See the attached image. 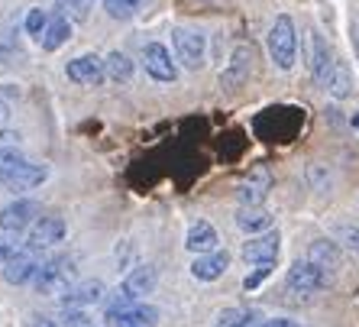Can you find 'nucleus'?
Returning <instances> with one entry per match:
<instances>
[{"label":"nucleus","mask_w":359,"mask_h":327,"mask_svg":"<svg viewBox=\"0 0 359 327\" xmlns=\"http://www.w3.org/2000/svg\"><path fill=\"white\" fill-rule=\"evenodd\" d=\"M156 282H159V272H156V266H149V262H140V266H133L130 272H126L123 282H120V286L110 292L107 311H123V308H133V305H140L146 295H152Z\"/></svg>","instance_id":"obj_1"},{"label":"nucleus","mask_w":359,"mask_h":327,"mask_svg":"<svg viewBox=\"0 0 359 327\" xmlns=\"http://www.w3.org/2000/svg\"><path fill=\"white\" fill-rule=\"evenodd\" d=\"M75 260L72 256H49L42 260L39 269L33 276V288L39 295H49V298H62L68 288L75 286Z\"/></svg>","instance_id":"obj_2"},{"label":"nucleus","mask_w":359,"mask_h":327,"mask_svg":"<svg viewBox=\"0 0 359 327\" xmlns=\"http://www.w3.org/2000/svg\"><path fill=\"white\" fill-rule=\"evenodd\" d=\"M269 55L276 62V68L282 72H292L294 62H298V33H294V20L288 13L276 17L272 29H269Z\"/></svg>","instance_id":"obj_3"},{"label":"nucleus","mask_w":359,"mask_h":327,"mask_svg":"<svg viewBox=\"0 0 359 327\" xmlns=\"http://www.w3.org/2000/svg\"><path fill=\"white\" fill-rule=\"evenodd\" d=\"M327 286H330V279L324 276V269H318L311 260L292 262L288 276H285V288H288L294 298H311V295L324 292Z\"/></svg>","instance_id":"obj_4"},{"label":"nucleus","mask_w":359,"mask_h":327,"mask_svg":"<svg viewBox=\"0 0 359 327\" xmlns=\"http://www.w3.org/2000/svg\"><path fill=\"white\" fill-rule=\"evenodd\" d=\"M308 39H304V59H308V72H311V78L324 88L327 84V78H330V72H334V65H337V55H334V49L327 46V39L318 33V29H308Z\"/></svg>","instance_id":"obj_5"},{"label":"nucleus","mask_w":359,"mask_h":327,"mask_svg":"<svg viewBox=\"0 0 359 327\" xmlns=\"http://www.w3.org/2000/svg\"><path fill=\"white\" fill-rule=\"evenodd\" d=\"M172 49H175V59L182 62L188 72H198L208 62V39L198 33V29H184L178 26L172 33Z\"/></svg>","instance_id":"obj_6"},{"label":"nucleus","mask_w":359,"mask_h":327,"mask_svg":"<svg viewBox=\"0 0 359 327\" xmlns=\"http://www.w3.org/2000/svg\"><path fill=\"white\" fill-rule=\"evenodd\" d=\"M42 214V204L33 201V198H17V201H10L7 208L0 211V230L4 234H23L29 227L39 220Z\"/></svg>","instance_id":"obj_7"},{"label":"nucleus","mask_w":359,"mask_h":327,"mask_svg":"<svg viewBox=\"0 0 359 327\" xmlns=\"http://www.w3.org/2000/svg\"><path fill=\"white\" fill-rule=\"evenodd\" d=\"M142 68H146V75L152 81H159V84L178 81V65L172 62V52L162 42H146L142 46Z\"/></svg>","instance_id":"obj_8"},{"label":"nucleus","mask_w":359,"mask_h":327,"mask_svg":"<svg viewBox=\"0 0 359 327\" xmlns=\"http://www.w3.org/2000/svg\"><path fill=\"white\" fill-rule=\"evenodd\" d=\"M65 75H68V81L81 84V88H97V84L107 81V62L100 59V55H94V52H84V55L68 62Z\"/></svg>","instance_id":"obj_9"},{"label":"nucleus","mask_w":359,"mask_h":327,"mask_svg":"<svg viewBox=\"0 0 359 327\" xmlns=\"http://www.w3.org/2000/svg\"><path fill=\"white\" fill-rule=\"evenodd\" d=\"M269 188H272V175H269V168H262V166L252 168L250 175L236 185V201H240V208H262Z\"/></svg>","instance_id":"obj_10"},{"label":"nucleus","mask_w":359,"mask_h":327,"mask_svg":"<svg viewBox=\"0 0 359 327\" xmlns=\"http://www.w3.org/2000/svg\"><path fill=\"white\" fill-rule=\"evenodd\" d=\"M65 220L62 218H39L33 227H29V234H26V246H33V250L46 253L52 246H59L65 240Z\"/></svg>","instance_id":"obj_11"},{"label":"nucleus","mask_w":359,"mask_h":327,"mask_svg":"<svg viewBox=\"0 0 359 327\" xmlns=\"http://www.w3.org/2000/svg\"><path fill=\"white\" fill-rule=\"evenodd\" d=\"M39 262H42V253L33 250V246H23V250L4 266V282H10V286H26V282H33Z\"/></svg>","instance_id":"obj_12"},{"label":"nucleus","mask_w":359,"mask_h":327,"mask_svg":"<svg viewBox=\"0 0 359 327\" xmlns=\"http://www.w3.org/2000/svg\"><path fill=\"white\" fill-rule=\"evenodd\" d=\"M340 250L343 246L337 243V240H314V243L308 246V260L318 269H324V276L334 282V279L343 272V253Z\"/></svg>","instance_id":"obj_13"},{"label":"nucleus","mask_w":359,"mask_h":327,"mask_svg":"<svg viewBox=\"0 0 359 327\" xmlns=\"http://www.w3.org/2000/svg\"><path fill=\"white\" fill-rule=\"evenodd\" d=\"M278 243H282L278 230H266V234L250 236V240L243 243V260L252 262V266H259V262H276L278 260Z\"/></svg>","instance_id":"obj_14"},{"label":"nucleus","mask_w":359,"mask_h":327,"mask_svg":"<svg viewBox=\"0 0 359 327\" xmlns=\"http://www.w3.org/2000/svg\"><path fill=\"white\" fill-rule=\"evenodd\" d=\"M104 295H107V288H104L100 279H84V282H75V286L68 288L59 302L65 305L68 311H81V308H88V305L104 302Z\"/></svg>","instance_id":"obj_15"},{"label":"nucleus","mask_w":359,"mask_h":327,"mask_svg":"<svg viewBox=\"0 0 359 327\" xmlns=\"http://www.w3.org/2000/svg\"><path fill=\"white\" fill-rule=\"evenodd\" d=\"M107 321L110 327H152L159 321V308L152 305H133V308H123V311H107Z\"/></svg>","instance_id":"obj_16"},{"label":"nucleus","mask_w":359,"mask_h":327,"mask_svg":"<svg viewBox=\"0 0 359 327\" xmlns=\"http://www.w3.org/2000/svg\"><path fill=\"white\" fill-rule=\"evenodd\" d=\"M226 266H230V253L214 250V253H204V256H194L191 276L198 279V282H217L226 272Z\"/></svg>","instance_id":"obj_17"},{"label":"nucleus","mask_w":359,"mask_h":327,"mask_svg":"<svg viewBox=\"0 0 359 327\" xmlns=\"http://www.w3.org/2000/svg\"><path fill=\"white\" fill-rule=\"evenodd\" d=\"M217 243H220V236H217V230H214V224H208V220H194V224L188 227L184 246H188L194 256H204V253L220 250Z\"/></svg>","instance_id":"obj_18"},{"label":"nucleus","mask_w":359,"mask_h":327,"mask_svg":"<svg viewBox=\"0 0 359 327\" xmlns=\"http://www.w3.org/2000/svg\"><path fill=\"white\" fill-rule=\"evenodd\" d=\"M46 178H49V166L46 162H26L17 175L4 182V188L7 192H29V188H39Z\"/></svg>","instance_id":"obj_19"},{"label":"nucleus","mask_w":359,"mask_h":327,"mask_svg":"<svg viewBox=\"0 0 359 327\" xmlns=\"http://www.w3.org/2000/svg\"><path fill=\"white\" fill-rule=\"evenodd\" d=\"M68 39H72V17L55 13V17L49 20V26H46V33L39 36V46L46 52H55V49H62Z\"/></svg>","instance_id":"obj_20"},{"label":"nucleus","mask_w":359,"mask_h":327,"mask_svg":"<svg viewBox=\"0 0 359 327\" xmlns=\"http://www.w3.org/2000/svg\"><path fill=\"white\" fill-rule=\"evenodd\" d=\"M236 227H240L243 234H266L269 227H272V214L266 208H240L236 211Z\"/></svg>","instance_id":"obj_21"},{"label":"nucleus","mask_w":359,"mask_h":327,"mask_svg":"<svg viewBox=\"0 0 359 327\" xmlns=\"http://www.w3.org/2000/svg\"><path fill=\"white\" fill-rule=\"evenodd\" d=\"M250 65H252V49L250 46H240V49L233 52V59H230V68L220 75V84H224V88L243 84V78H246V72H250Z\"/></svg>","instance_id":"obj_22"},{"label":"nucleus","mask_w":359,"mask_h":327,"mask_svg":"<svg viewBox=\"0 0 359 327\" xmlns=\"http://www.w3.org/2000/svg\"><path fill=\"white\" fill-rule=\"evenodd\" d=\"M107 78L110 81H117V84H126L130 78H133V59L126 55V52H120V49H114L107 55Z\"/></svg>","instance_id":"obj_23"},{"label":"nucleus","mask_w":359,"mask_h":327,"mask_svg":"<svg viewBox=\"0 0 359 327\" xmlns=\"http://www.w3.org/2000/svg\"><path fill=\"white\" fill-rule=\"evenodd\" d=\"M327 91L334 94V98H350V91H353V75H350V68H346V62H340L337 59V65H334V72H330V78H327V84H324Z\"/></svg>","instance_id":"obj_24"},{"label":"nucleus","mask_w":359,"mask_h":327,"mask_svg":"<svg viewBox=\"0 0 359 327\" xmlns=\"http://www.w3.org/2000/svg\"><path fill=\"white\" fill-rule=\"evenodd\" d=\"M26 162H29V159H26L17 146H4V149H0V185L7 182V178L17 175Z\"/></svg>","instance_id":"obj_25"},{"label":"nucleus","mask_w":359,"mask_h":327,"mask_svg":"<svg viewBox=\"0 0 359 327\" xmlns=\"http://www.w3.org/2000/svg\"><path fill=\"white\" fill-rule=\"evenodd\" d=\"M250 321H259V311L252 308H226L217 314L214 327H250Z\"/></svg>","instance_id":"obj_26"},{"label":"nucleus","mask_w":359,"mask_h":327,"mask_svg":"<svg viewBox=\"0 0 359 327\" xmlns=\"http://www.w3.org/2000/svg\"><path fill=\"white\" fill-rule=\"evenodd\" d=\"M140 7L142 0H104V10L110 20H133Z\"/></svg>","instance_id":"obj_27"},{"label":"nucleus","mask_w":359,"mask_h":327,"mask_svg":"<svg viewBox=\"0 0 359 327\" xmlns=\"http://www.w3.org/2000/svg\"><path fill=\"white\" fill-rule=\"evenodd\" d=\"M330 234H334V240L343 246V250H350L353 256H359V227H353V224H337Z\"/></svg>","instance_id":"obj_28"},{"label":"nucleus","mask_w":359,"mask_h":327,"mask_svg":"<svg viewBox=\"0 0 359 327\" xmlns=\"http://www.w3.org/2000/svg\"><path fill=\"white\" fill-rule=\"evenodd\" d=\"M49 13H46V10L42 7H29L26 10V20H23V26H26V33L29 36H36V39H39L42 33H46V26H49Z\"/></svg>","instance_id":"obj_29"},{"label":"nucleus","mask_w":359,"mask_h":327,"mask_svg":"<svg viewBox=\"0 0 359 327\" xmlns=\"http://www.w3.org/2000/svg\"><path fill=\"white\" fill-rule=\"evenodd\" d=\"M23 246L26 243L20 240V234H0V266H7Z\"/></svg>","instance_id":"obj_30"},{"label":"nucleus","mask_w":359,"mask_h":327,"mask_svg":"<svg viewBox=\"0 0 359 327\" xmlns=\"http://www.w3.org/2000/svg\"><path fill=\"white\" fill-rule=\"evenodd\" d=\"M97 0H65V10L68 17H72V23H84V20L91 17V10Z\"/></svg>","instance_id":"obj_31"},{"label":"nucleus","mask_w":359,"mask_h":327,"mask_svg":"<svg viewBox=\"0 0 359 327\" xmlns=\"http://www.w3.org/2000/svg\"><path fill=\"white\" fill-rule=\"evenodd\" d=\"M272 269H276V262H259V266L252 269L250 276L243 279V288H246V292H252V288H259L262 282H266V279L272 276Z\"/></svg>","instance_id":"obj_32"},{"label":"nucleus","mask_w":359,"mask_h":327,"mask_svg":"<svg viewBox=\"0 0 359 327\" xmlns=\"http://www.w3.org/2000/svg\"><path fill=\"white\" fill-rule=\"evenodd\" d=\"M59 324L62 327H91V321H88V314H84V311H68Z\"/></svg>","instance_id":"obj_33"},{"label":"nucleus","mask_w":359,"mask_h":327,"mask_svg":"<svg viewBox=\"0 0 359 327\" xmlns=\"http://www.w3.org/2000/svg\"><path fill=\"white\" fill-rule=\"evenodd\" d=\"M256 327H301V324L292 318H272V321H259Z\"/></svg>","instance_id":"obj_34"},{"label":"nucleus","mask_w":359,"mask_h":327,"mask_svg":"<svg viewBox=\"0 0 359 327\" xmlns=\"http://www.w3.org/2000/svg\"><path fill=\"white\" fill-rule=\"evenodd\" d=\"M29 327H62L59 321H49V318H33L29 321Z\"/></svg>","instance_id":"obj_35"},{"label":"nucleus","mask_w":359,"mask_h":327,"mask_svg":"<svg viewBox=\"0 0 359 327\" xmlns=\"http://www.w3.org/2000/svg\"><path fill=\"white\" fill-rule=\"evenodd\" d=\"M7 114H10V107L4 101H0V124H4V120H7Z\"/></svg>","instance_id":"obj_36"},{"label":"nucleus","mask_w":359,"mask_h":327,"mask_svg":"<svg viewBox=\"0 0 359 327\" xmlns=\"http://www.w3.org/2000/svg\"><path fill=\"white\" fill-rule=\"evenodd\" d=\"M10 140H20L17 133H0V143H10Z\"/></svg>","instance_id":"obj_37"}]
</instances>
